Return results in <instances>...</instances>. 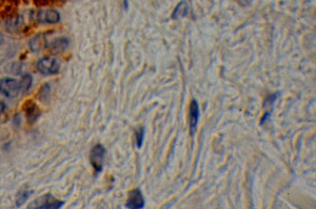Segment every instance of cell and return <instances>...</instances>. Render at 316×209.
I'll return each mask as SVG.
<instances>
[{"mask_svg": "<svg viewBox=\"0 0 316 209\" xmlns=\"http://www.w3.org/2000/svg\"><path fill=\"white\" fill-rule=\"evenodd\" d=\"M2 41H3V36H2V34H0V44H2Z\"/></svg>", "mask_w": 316, "mask_h": 209, "instance_id": "2e32d148", "label": "cell"}, {"mask_svg": "<svg viewBox=\"0 0 316 209\" xmlns=\"http://www.w3.org/2000/svg\"><path fill=\"white\" fill-rule=\"evenodd\" d=\"M124 3H125V9L127 10L128 9V0H124Z\"/></svg>", "mask_w": 316, "mask_h": 209, "instance_id": "9a60e30c", "label": "cell"}, {"mask_svg": "<svg viewBox=\"0 0 316 209\" xmlns=\"http://www.w3.org/2000/svg\"><path fill=\"white\" fill-rule=\"evenodd\" d=\"M37 19L41 23H57L60 20V14L53 9L40 10L37 14Z\"/></svg>", "mask_w": 316, "mask_h": 209, "instance_id": "52a82bcc", "label": "cell"}, {"mask_svg": "<svg viewBox=\"0 0 316 209\" xmlns=\"http://www.w3.org/2000/svg\"><path fill=\"white\" fill-rule=\"evenodd\" d=\"M63 205V202L58 201L50 194L44 195L37 200H35L33 204L30 206V208H36V209H41V208H60Z\"/></svg>", "mask_w": 316, "mask_h": 209, "instance_id": "5b68a950", "label": "cell"}, {"mask_svg": "<svg viewBox=\"0 0 316 209\" xmlns=\"http://www.w3.org/2000/svg\"><path fill=\"white\" fill-rule=\"evenodd\" d=\"M247 2H249V3H251V2H252V0H247Z\"/></svg>", "mask_w": 316, "mask_h": 209, "instance_id": "ac0fdd59", "label": "cell"}, {"mask_svg": "<svg viewBox=\"0 0 316 209\" xmlns=\"http://www.w3.org/2000/svg\"><path fill=\"white\" fill-rule=\"evenodd\" d=\"M21 91L20 82L13 78H4L0 80V93L8 98H16Z\"/></svg>", "mask_w": 316, "mask_h": 209, "instance_id": "6da1fadb", "label": "cell"}, {"mask_svg": "<svg viewBox=\"0 0 316 209\" xmlns=\"http://www.w3.org/2000/svg\"><path fill=\"white\" fill-rule=\"evenodd\" d=\"M19 82H20L21 91H22V92H28V91L31 89V86H32V84H33V77H32L31 75L27 74V75H25V76L21 78V80H20Z\"/></svg>", "mask_w": 316, "mask_h": 209, "instance_id": "8fae6325", "label": "cell"}, {"mask_svg": "<svg viewBox=\"0 0 316 209\" xmlns=\"http://www.w3.org/2000/svg\"><path fill=\"white\" fill-rule=\"evenodd\" d=\"M25 113H26V116H27L30 123H34V122L36 121L38 119V117L40 116V112H39L38 108L36 107V104H34L32 102L27 104L26 108H25Z\"/></svg>", "mask_w": 316, "mask_h": 209, "instance_id": "ba28073f", "label": "cell"}, {"mask_svg": "<svg viewBox=\"0 0 316 209\" xmlns=\"http://www.w3.org/2000/svg\"><path fill=\"white\" fill-rule=\"evenodd\" d=\"M189 14V6L186 3V0H182V2L177 5V7L174 9L172 13V19H180L186 17Z\"/></svg>", "mask_w": 316, "mask_h": 209, "instance_id": "9c48e42d", "label": "cell"}, {"mask_svg": "<svg viewBox=\"0 0 316 209\" xmlns=\"http://www.w3.org/2000/svg\"><path fill=\"white\" fill-rule=\"evenodd\" d=\"M199 118H200L199 104L197 100L193 99L189 108V126H190V133L192 136L195 134L196 127L199 122Z\"/></svg>", "mask_w": 316, "mask_h": 209, "instance_id": "277c9868", "label": "cell"}, {"mask_svg": "<svg viewBox=\"0 0 316 209\" xmlns=\"http://www.w3.org/2000/svg\"><path fill=\"white\" fill-rule=\"evenodd\" d=\"M53 2H64V0H53Z\"/></svg>", "mask_w": 316, "mask_h": 209, "instance_id": "e0dca14e", "label": "cell"}, {"mask_svg": "<svg viewBox=\"0 0 316 209\" xmlns=\"http://www.w3.org/2000/svg\"><path fill=\"white\" fill-rule=\"evenodd\" d=\"M144 140H145V127H140L135 133V142H136V146L138 148L143 147Z\"/></svg>", "mask_w": 316, "mask_h": 209, "instance_id": "7c38bea8", "label": "cell"}, {"mask_svg": "<svg viewBox=\"0 0 316 209\" xmlns=\"http://www.w3.org/2000/svg\"><path fill=\"white\" fill-rule=\"evenodd\" d=\"M126 207L129 209H142L145 207V198L142 190L136 188L130 191Z\"/></svg>", "mask_w": 316, "mask_h": 209, "instance_id": "8992f818", "label": "cell"}, {"mask_svg": "<svg viewBox=\"0 0 316 209\" xmlns=\"http://www.w3.org/2000/svg\"><path fill=\"white\" fill-rule=\"evenodd\" d=\"M69 46V39L66 38H59L53 41L50 45V48L55 51H62Z\"/></svg>", "mask_w": 316, "mask_h": 209, "instance_id": "30bf717a", "label": "cell"}, {"mask_svg": "<svg viewBox=\"0 0 316 209\" xmlns=\"http://www.w3.org/2000/svg\"><path fill=\"white\" fill-rule=\"evenodd\" d=\"M105 153H107V150H105L104 146L101 145V144L95 145L91 150L90 160H91V164H92L94 170L96 171V173L101 172V170L103 168Z\"/></svg>", "mask_w": 316, "mask_h": 209, "instance_id": "3957f363", "label": "cell"}, {"mask_svg": "<svg viewBox=\"0 0 316 209\" xmlns=\"http://www.w3.org/2000/svg\"><path fill=\"white\" fill-rule=\"evenodd\" d=\"M7 110V106L4 102H0V116H2Z\"/></svg>", "mask_w": 316, "mask_h": 209, "instance_id": "5bb4252c", "label": "cell"}, {"mask_svg": "<svg viewBox=\"0 0 316 209\" xmlns=\"http://www.w3.org/2000/svg\"><path fill=\"white\" fill-rule=\"evenodd\" d=\"M30 195H31L30 191H25V193H20V194L18 195V198H17V202H18V205L22 204L26 200H28V198L30 197Z\"/></svg>", "mask_w": 316, "mask_h": 209, "instance_id": "4fadbf2b", "label": "cell"}, {"mask_svg": "<svg viewBox=\"0 0 316 209\" xmlns=\"http://www.w3.org/2000/svg\"><path fill=\"white\" fill-rule=\"evenodd\" d=\"M37 69L43 75H55L59 73L60 64L55 58L44 57L37 62Z\"/></svg>", "mask_w": 316, "mask_h": 209, "instance_id": "7a4b0ae2", "label": "cell"}]
</instances>
